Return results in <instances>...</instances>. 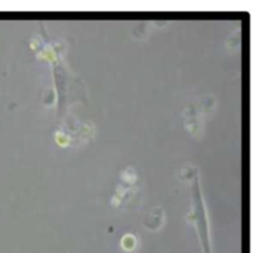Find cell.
<instances>
[{
  "instance_id": "1",
  "label": "cell",
  "mask_w": 259,
  "mask_h": 253,
  "mask_svg": "<svg viewBox=\"0 0 259 253\" xmlns=\"http://www.w3.org/2000/svg\"><path fill=\"white\" fill-rule=\"evenodd\" d=\"M196 187V192H195V218L197 225V230H199L200 240H201V244L204 247L205 253H211V248H210V242H209V228H207V220L206 215H205V209L204 205H202V199L201 194L197 190V182L195 184Z\"/></svg>"
}]
</instances>
